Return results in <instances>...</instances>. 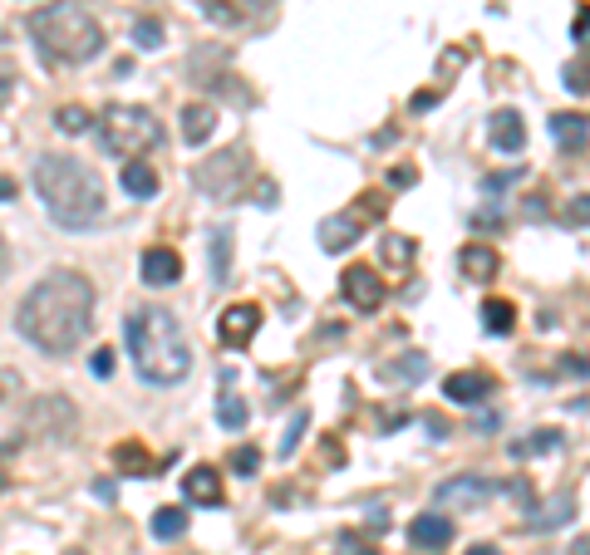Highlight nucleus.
Returning a JSON list of instances; mask_svg holds the SVG:
<instances>
[{
  "instance_id": "f257e3e1",
  "label": "nucleus",
  "mask_w": 590,
  "mask_h": 555,
  "mask_svg": "<svg viewBox=\"0 0 590 555\" xmlns=\"http://www.w3.org/2000/svg\"><path fill=\"white\" fill-rule=\"evenodd\" d=\"M15 330L50 359L74 354L94 330V280L84 271H50L35 280L15 310Z\"/></svg>"
},
{
  "instance_id": "f03ea898",
  "label": "nucleus",
  "mask_w": 590,
  "mask_h": 555,
  "mask_svg": "<svg viewBox=\"0 0 590 555\" xmlns=\"http://www.w3.org/2000/svg\"><path fill=\"white\" fill-rule=\"evenodd\" d=\"M123 344H128V359H133L143 384L173 389L192 369V344H187V334H182L168 305H138L123 320Z\"/></svg>"
},
{
  "instance_id": "7ed1b4c3",
  "label": "nucleus",
  "mask_w": 590,
  "mask_h": 555,
  "mask_svg": "<svg viewBox=\"0 0 590 555\" xmlns=\"http://www.w3.org/2000/svg\"><path fill=\"white\" fill-rule=\"evenodd\" d=\"M35 192L45 202V212L55 217L64 231H89V226L104 222V177L84 158L74 153H45L35 163Z\"/></svg>"
},
{
  "instance_id": "20e7f679",
  "label": "nucleus",
  "mask_w": 590,
  "mask_h": 555,
  "mask_svg": "<svg viewBox=\"0 0 590 555\" xmlns=\"http://www.w3.org/2000/svg\"><path fill=\"white\" fill-rule=\"evenodd\" d=\"M30 40L40 45V55L50 64H84L104 50V25L94 20L89 5L59 0V5H40L30 15Z\"/></svg>"
},
{
  "instance_id": "39448f33",
  "label": "nucleus",
  "mask_w": 590,
  "mask_h": 555,
  "mask_svg": "<svg viewBox=\"0 0 590 555\" xmlns=\"http://www.w3.org/2000/svg\"><path fill=\"white\" fill-rule=\"evenodd\" d=\"M99 143L104 153H114L118 163H143L158 143H163V128L158 118L138 104H109L99 113Z\"/></svg>"
},
{
  "instance_id": "423d86ee",
  "label": "nucleus",
  "mask_w": 590,
  "mask_h": 555,
  "mask_svg": "<svg viewBox=\"0 0 590 555\" xmlns=\"http://www.w3.org/2000/svg\"><path fill=\"white\" fill-rule=\"evenodd\" d=\"M25 433H35V438H45V443H74L79 413H74V403H69L64 393H45V398H35V403L25 408Z\"/></svg>"
},
{
  "instance_id": "0eeeda50",
  "label": "nucleus",
  "mask_w": 590,
  "mask_h": 555,
  "mask_svg": "<svg viewBox=\"0 0 590 555\" xmlns=\"http://www.w3.org/2000/svg\"><path fill=\"white\" fill-rule=\"evenodd\" d=\"M379 217H384V197L364 192L359 207H350V212H340V217H330V222L320 226V246H325V251H345V246H354V241L364 236V226L379 222Z\"/></svg>"
},
{
  "instance_id": "6e6552de",
  "label": "nucleus",
  "mask_w": 590,
  "mask_h": 555,
  "mask_svg": "<svg viewBox=\"0 0 590 555\" xmlns=\"http://www.w3.org/2000/svg\"><path fill=\"white\" fill-rule=\"evenodd\" d=\"M340 295L350 300L354 310L374 315V310L384 305V280L374 276V266H345V276H340Z\"/></svg>"
},
{
  "instance_id": "1a4fd4ad",
  "label": "nucleus",
  "mask_w": 590,
  "mask_h": 555,
  "mask_svg": "<svg viewBox=\"0 0 590 555\" xmlns=\"http://www.w3.org/2000/svg\"><path fill=\"white\" fill-rule=\"evenodd\" d=\"M502 492L492 477H477V472H468V477H453V482H443L438 487V506H453V511H468V506H482V501H492Z\"/></svg>"
},
{
  "instance_id": "9d476101",
  "label": "nucleus",
  "mask_w": 590,
  "mask_h": 555,
  "mask_svg": "<svg viewBox=\"0 0 590 555\" xmlns=\"http://www.w3.org/2000/svg\"><path fill=\"white\" fill-rule=\"evenodd\" d=\"M246 177V163H241V148H232L227 158H212V163L197 167V187L202 192H217V197H232Z\"/></svg>"
},
{
  "instance_id": "9b49d317",
  "label": "nucleus",
  "mask_w": 590,
  "mask_h": 555,
  "mask_svg": "<svg viewBox=\"0 0 590 555\" xmlns=\"http://www.w3.org/2000/svg\"><path fill=\"white\" fill-rule=\"evenodd\" d=\"M256 330H261V310L256 305H227L222 320H217V339L227 349H246L256 339Z\"/></svg>"
},
{
  "instance_id": "f8f14e48",
  "label": "nucleus",
  "mask_w": 590,
  "mask_h": 555,
  "mask_svg": "<svg viewBox=\"0 0 590 555\" xmlns=\"http://www.w3.org/2000/svg\"><path fill=\"white\" fill-rule=\"evenodd\" d=\"M497 389V379L492 374H482V369H458V374H448L443 379V393L453 398V403H463V408H477V403H487Z\"/></svg>"
},
{
  "instance_id": "ddd939ff",
  "label": "nucleus",
  "mask_w": 590,
  "mask_h": 555,
  "mask_svg": "<svg viewBox=\"0 0 590 555\" xmlns=\"http://www.w3.org/2000/svg\"><path fill=\"white\" fill-rule=\"evenodd\" d=\"M409 541L413 546H423V551H443V546L453 541V516H443V511H423V516H413Z\"/></svg>"
},
{
  "instance_id": "4468645a",
  "label": "nucleus",
  "mask_w": 590,
  "mask_h": 555,
  "mask_svg": "<svg viewBox=\"0 0 590 555\" xmlns=\"http://www.w3.org/2000/svg\"><path fill=\"white\" fill-rule=\"evenodd\" d=\"M182 497L192 501V506H222L227 492H222V477H217V467H192L187 477H182Z\"/></svg>"
},
{
  "instance_id": "2eb2a0df",
  "label": "nucleus",
  "mask_w": 590,
  "mask_h": 555,
  "mask_svg": "<svg viewBox=\"0 0 590 555\" xmlns=\"http://www.w3.org/2000/svg\"><path fill=\"white\" fill-rule=\"evenodd\" d=\"M487 138H492L497 153H522V143H527V123H522V113L497 109L492 113V123H487Z\"/></svg>"
},
{
  "instance_id": "dca6fc26",
  "label": "nucleus",
  "mask_w": 590,
  "mask_h": 555,
  "mask_svg": "<svg viewBox=\"0 0 590 555\" xmlns=\"http://www.w3.org/2000/svg\"><path fill=\"white\" fill-rule=\"evenodd\" d=\"M143 280L148 285H177L182 280V256L168 246H148L143 251Z\"/></svg>"
},
{
  "instance_id": "f3484780",
  "label": "nucleus",
  "mask_w": 590,
  "mask_h": 555,
  "mask_svg": "<svg viewBox=\"0 0 590 555\" xmlns=\"http://www.w3.org/2000/svg\"><path fill=\"white\" fill-rule=\"evenodd\" d=\"M458 266H463V276L468 280H492L502 271V256L487 246V241H468L463 251H458Z\"/></svg>"
},
{
  "instance_id": "a211bd4d",
  "label": "nucleus",
  "mask_w": 590,
  "mask_h": 555,
  "mask_svg": "<svg viewBox=\"0 0 590 555\" xmlns=\"http://www.w3.org/2000/svg\"><path fill=\"white\" fill-rule=\"evenodd\" d=\"M551 138H556L561 153H581L590 138V118H581V113H556L551 118Z\"/></svg>"
},
{
  "instance_id": "6ab92c4d",
  "label": "nucleus",
  "mask_w": 590,
  "mask_h": 555,
  "mask_svg": "<svg viewBox=\"0 0 590 555\" xmlns=\"http://www.w3.org/2000/svg\"><path fill=\"white\" fill-rule=\"evenodd\" d=\"M212 128H217V109L212 104H187L182 109V138L187 143H207Z\"/></svg>"
},
{
  "instance_id": "aec40b11",
  "label": "nucleus",
  "mask_w": 590,
  "mask_h": 555,
  "mask_svg": "<svg viewBox=\"0 0 590 555\" xmlns=\"http://www.w3.org/2000/svg\"><path fill=\"white\" fill-rule=\"evenodd\" d=\"M571 511H576V506H571V497H556V501H546V506H531L527 526H531V531H556Z\"/></svg>"
},
{
  "instance_id": "412c9836",
  "label": "nucleus",
  "mask_w": 590,
  "mask_h": 555,
  "mask_svg": "<svg viewBox=\"0 0 590 555\" xmlns=\"http://www.w3.org/2000/svg\"><path fill=\"white\" fill-rule=\"evenodd\" d=\"M482 330L512 334L517 330V305H512V300H487V305H482Z\"/></svg>"
},
{
  "instance_id": "4be33fe9",
  "label": "nucleus",
  "mask_w": 590,
  "mask_h": 555,
  "mask_svg": "<svg viewBox=\"0 0 590 555\" xmlns=\"http://www.w3.org/2000/svg\"><path fill=\"white\" fill-rule=\"evenodd\" d=\"M123 192L128 197H153L158 192V172L148 163H123Z\"/></svg>"
},
{
  "instance_id": "5701e85b",
  "label": "nucleus",
  "mask_w": 590,
  "mask_h": 555,
  "mask_svg": "<svg viewBox=\"0 0 590 555\" xmlns=\"http://www.w3.org/2000/svg\"><path fill=\"white\" fill-rule=\"evenodd\" d=\"M153 536H158V541L187 536V511H182V506H158V511H153Z\"/></svg>"
},
{
  "instance_id": "b1692460",
  "label": "nucleus",
  "mask_w": 590,
  "mask_h": 555,
  "mask_svg": "<svg viewBox=\"0 0 590 555\" xmlns=\"http://www.w3.org/2000/svg\"><path fill=\"white\" fill-rule=\"evenodd\" d=\"M114 462H118V472H128V477H148V472H153V462H148L143 443H133V438L114 447Z\"/></svg>"
},
{
  "instance_id": "393cba45",
  "label": "nucleus",
  "mask_w": 590,
  "mask_h": 555,
  "mask_svg": "<svg viewBox=\"0 0 590 555\" xmlns=\"http://www.w3.org/2000/svg\"><path fill=\"white\" fill-rule=\"evenodd\" d=\"M379 256H384V266H413V256H418V241H409V236H384L379 241Z\"/></svg>"
},
{
  "instance_id": "a878e982",
  "label": "nucleus",
  "mask_w": 590,
  "mask_h": 555,
  "mask_svg": "<svg viewBox=\"0 0 590 555\" xmlns=\"http://www.w3.org/2000/svg\"><path fill=\"white\" fill-rule=\"evenodd\" d=\"M89 123H99V118H94V113L84 109V104H64V109L55 113V128H59V133H69V138L89 133Z\"/></svg>"
},
{
  "instance_id": "bb28decb",
  "label": "nucleus",
  "mask_w": 590,
  "mask_h": 555,
  "mask_svg": "<svg viewBox=\"0 0 590 555\" xmlns=\"http://www.w3.org/2000/svg\"><path fill=\"white\" fill-rule=\"evenodd\" d=\"M217 423H222L227 433H241V428H246V398L222 393V398H217Z\"/></svg>"
},
{
  "instance_id": "cd10ccee",
  "label": "nucleus",
  "mask_w": 590,
  "mask_h": 555,
  "mask_svg": "<svg viewBox=\"0 0 590 555\" xmlns=\"http://www.w3.org/2000/svg\"><path fill=\"white\" fill-rule=\"evenodd\" d=\"M556 447H561V433L541 428V433H531V443H512V457H536V452H556Z\"/></svg>"
},
{
  "instance_id": "c85d7f7f",
  "label": "nucleus",
  "mask_w": 590,
  "mask_h": 555,
  "mask_svg": "<svg viewBox=\"0 0 590 555\" xmlns=\"http://www.w3.org/2000/svg\"><path fill=\"white\" fill-rule=\"evenodd\" d=\"M379 374H384V379H423V374H428V359H423V354H404V364H384Z\"/></svg>"
},
{
  "instance_id": "c756f323",
  "label": "nucleus",
  "mask_w": 590,
  "mask_h": 555,
  "mask_svg": "<svg viewBox=\"0 0 590 555\" xmlns=\"http://www.w3.org/2000/svg\"><path fill=\"white\" fill-rule=\"evenodd\" d=\"M133 40H138L143 50H158V45H163V25H158L153 15H143V20H133Z\"/></svg>"
},
{
  "instance_id": "7c9ffc66",
  "label": "nucleus",
  "mask_w": 590,
  "mask_h": 555,
  "mask_svg": "<svg viewBox=\"0 0 590 555\" xmlns=\"http://www.w3.org/2000/svg\"><path fill=\"white\" fill-rule=\"evenodd\" d=\"M232 472H236V477H256V472H261V452H256V447H236V452H232Z\"/></svg>"
},
{
  "instance_id": "2f4dec72",
  "label": "nucleus",
  "mask_w": 590,
  "mask_h": 555,
  "mask_svg": "<svg viewBox=\"0 0 590 555\" xmlns=\"http://www.w3.org/2000/svg\"><path fill=\"white\" fill-rule=\"evenodd\" d=\"M566 89L586 94V89H590V59H576V64H566Z\"/></svg>"
},
{
  "instance_id": "473e14b6",
  "label": "nucleus",
  "mask_w": 590,
  "mask_h": 555,
  "mask_svg": "<svg viewBox=\"0 0 590 555\" xmlns=\"http://www.w3.org/2000/svg\"><path fill=\"white\" fill-rule=\"evenodd\" d=\"M571 45H581L590 55V5H581L576 10V25H571Z\"/></svg>"
},
{
  "instance_id": "72a5a7b5",
  "label": "nucleus",
  "mask_w": 590,
  "mask_h": 555,
  "mask_svg": "<svg viewBox=\"0 0 590 555\" xmlns=\"http://www.w3.org/2000/svg\"><path fill=\"white\" fill-rule=\"evenodd\" d=\"M340 555H379V551H374V541H364L359 531H345V536H340Z\"/></svg>"
},
{
  "instance_id": "f704fd0d",
  "label": "nucleus",
  "mask_w": 590,
  "mask_h": 555,
  "mask_svg": "<svg viewBox=\"0 0 590 555\" xmlns=\"http://www.w3.org/2000/svg\"><path fill=\"white\" fill-rule=\"evenodd\" d=\"M207 20H222V25H236L241 10H232V0H207Z\"/></svg>"
},
{
  "instance_id": "c9c22d12",
  "label": "nucleus",
  "mask_w": 590,
  "mask_h": 555,
  "mask_svg": "<svg viewBox=\"0 0 590 555\" xmlns=\"http://www.w3.org/2000/svg\"><path fill=\"white\" fill-rule=\"evenodd\" d=\"M305 423H310V413L300 408V413H295V423L286 428V443H281V457H291V452H295V443H300V433H305Z\"/></svg>"
},
{
  "instance_id": "e433bc0d",
  "label": "nucleus",
  "mask_w": 590,
  "mask_h": 555,
  "mask_svg": "<svg viewBox=\"0 0 590 555\" xmlns=\"http://www.w3.org/2000/svg\"><path fill=\"white\" fill-rule=\"evenodd\" d=\"M20 389H25V384H20V374L0 364V403H10V398H20Z\"/></svg>"
},
{
  "instance_id": "4c0bfd02",
  "label": "nucleus",
  "mask_w": 590,
  "mask_h": 555,
  "mask_svg": "<svg viewBox=\"0 0 590 555\" xmlns=\"http://www.w3.org/2000/svg\"><path fill=\"white\" fill-rule=\"evenodd\" d=\"M89 374H94V379H109V374H114V349H94Z\"/></svg>"
},
{
  "instance_id": "58836bf2",
  "label": "nucleus",
  "mask_w": 590,
  "mask_h": 555,
  "mask_svg": "<svg viewBox=\"0 0 590 555\" xmlns=\"http://www.w3.org/2000/svg\"><path fill=\"white\" fill-rule=\"evenodd\" d=\"M227 241H232V236L222 231V236H217V246H212V266H217V280L227 276Z\"/></svg>"
},
{
  "instance_id": "ea45409f",
  "label": "nucleus",
  "mask_w": 590,
  "mask_h": 555,
  "mask_svg": "<svg viewBox=\"0 0 590 555\" xmlns=\"http://www.w3.org/2000/svg\"><path fill=\"white\" fill-rule=\"evenodd\" d=\"M566 222H581V226L590 222V197H576V202L566 207Z\"/></svg>"
},
{
  "instance_id": "a19ab883",
  "label": "nucleus",
  "mask_w": 590,
  "mask_h": 555,
  "mask_svg": "<svg viewBox=\"0 0 590 555\" xmlns=\"http://www.w3.org/2000/svg\"><path fill=\"white\" fill-rule=\"evenodd\" d=\"M566 369H571V374H581V379H590V354H571V359H566Z\"/></svg>"
},
{
  "instance_id": "79ce46f5",
  "label": "nucleus",
  "mask_w": 590,
  "mask_h": 555,
  "mask_svg": "<svg viewBox=\"0 0 590 555\" xmlns=\"http://www.w3.org/2000/svg\"><path fill=\"white\" fill-rule=\"evenodd\" d=\"M15 197V177H0V202H10Z\"/></svg>"
},
{
  "instance_id": "37998d69",
  "label": "nucleus",
  "mask_w": 590,
  "mask_h": 555,
  "mask_svg": "<svg viewBox=\"0 0 590 555\" xmlns=\"http://www.w3.org/2000/svg\"><path fill=\"white\" fill-rule=\"evenodd\" d=\"M566 555H590V536H581V541H571V551Z\"/></svg>"
},
{
  "instance_id": "c03bdc74",
  "label": "nucleus",
  "mask_w": 590,
  "mask_h": 555,
  "mask_svg": "<svg viewBox=\"0 0 590 555\" xmlns=\"http://www.w3.org/2000/svg\"><path fill=\"white\" fill-rule=\"evenodd\" d=\"M468 555H502V551H497V546H487V541H477Z\"/></svg>"
},
{
  "instance_id": "a18cd8bd",
  "label": "nucleus",
  "mask_w": 590,
  "mask_h": 555,
  "mask_svg": "<svg viewBox=\"0 0 590 555\" xmlns=\"http://www.w3.org/2000/svg\"><path fill=\"white\" fill-rule=\"evenodd\" d=\"M10 99V74H0V104Z\"/></svg>"
},
{
  "instance_id": "49530a36",
  "label": "nucleus",
  "mask_w": 590,
  "mask_h": 555,
  "mask_svg": "<svg viewBox=\"0 0 590 555\" xmlns=\"http://www.w3.org/2000/svg\"><path fill=\"white\" fill-rule=\"evenodd\" d=\"M5 266H10V251H5V241H0V276H5Z\"/></svg>"
},
{
  "instance_id": "de8ad7c7",
  "label": "nucleus",
  "mask_w": 590,
  "mask_h": 555,
  "mask_svg": "<svg viewBox=\"0 0 590 555\" xmlns=\"http://www.w3.org/2000/svg\"><path fill=\"white\" fill-rule=\"evenodd\" d=\"M69 555H79V551H69Z\"/></svg>"
}]
</instances>
